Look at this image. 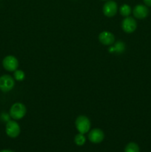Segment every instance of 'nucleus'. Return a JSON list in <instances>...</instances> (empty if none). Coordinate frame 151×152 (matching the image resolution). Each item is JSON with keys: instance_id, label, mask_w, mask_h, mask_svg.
Listing matches in <instances>:
<instances>
[{"instance_id": "obj_1", "label": "nucleus", "mask_w": 151, "mask_h": 152, "mask_svg": "<svg viewBox=\"0 0 151 152\" xmlns=\"http://www.w3.org/2000/svg\"><path fill=\"white\" fill-rule=\"evenodd\" d=\"M27 109L25 105L21 102H16L11 106L10 109V115L14 120H21L26 114Z\"/></svg>"}, {"instance_id": "obj_2", "label": "nucleus", "mask_w": 151, "mask_h": 152, "mask_svg": "<svg viewBox=\"0 0 151 152\" xmlns=\"http://www.w3.org/2000/svg\"><path fill=\"white\" fill-rule=\"evenodd\" d=\"M75 125L78 132L83 134L87 133L90 131V126H91L90 120L86 116L83 115L77 117V119L76 120Z\"/></svg>"}, {"instance_id": "obj_3", "label": "nucleus", "mask_w": 151, "mask_h": 152, "mask_svg": "<svg viewBox=\"0 0 151 152\" xmlns=\"http://www.w3.org/2000/svg\"><path fill=\"white\" fill-rule=\"evenodd\" d=\"M15 81L10 75H2L0 77V90L3 92H8L13 88Z\"/></svg>"}, {"instance_id": "obj_4", "label": "nucleus", "mask_w": 151, "mask_h": 152, "mask_svg": "<svg viewBox=\"0 0 151 152\" xmlns=\"http://www.w3.org/2000/svg\"><path fill=\"white\" fill-rule=\"evenodd\" d=\"M5 132L7 136L10 137H17L21 132L20 126H19V125L16 122L13 121V120H10L6 124Z\"/></svg>"}, {"instance_id": "obj_5", "label": "nucleus", "mask_w": 151, "mask_h": 152, "mask_svg": "<svg viewBox=\"0 0 151 152\" xmlns=\"http://www.w3.org/2000/svg\"><path fill=\"white\" fill-rule=\"evenodd\" d=\"M2 65L6 71L14 72L19 67V62L15 56H7L3 59Z\"/></svg>"}, {"instance_id": "obj_6", "label": "nucleus", "mask_w": 151, "mask_h": 152, "mask_svg": "<svg viewBox=\"0 0 151 152\" xmlns=\"http://www.w3.org/2000/svg\"><path fill=\"white\" fill-rule=\"evenodd\" d=\"M121 28H122L123 31L124 32L127 33V34H130V33H133V31H136V28H137V23H136V21L133 17L127 16L122 21Z\"/></svg>"}, {"instance_id": "obj_7", "label": "nucleus", "mask_w": 151, "mask_h": 152, "mask_svg": "<svg viewBox=\"0 0 151 152\" xmlns=\"http://www.w3.org/2000/svg\"><path fill=\"white\" fill-rule=\"evenodd\" d=\"M118 10V6L115 1H108L104 4L103 6V13L107 17H113L115 16Z\"/></svg>"}, {"instance_id": "obj_8", "label": "nucleus", "mask_w": 151, "mask_h": 152, "mask_svg": "<svg viewBox=\"0 0 151 152\" xmlns=\"http://www.w3.org/2000/svg\"><path fill=\"white\" fill-rule=\"evenodd\" d=\"M105 138V134L101 129H94L90 132L88 139L93 143H100Z\"/></svg>"}, {"instance_id": "obj_9", "label": "nucleus", "mask_w": 151, "mask_h": 152, "mask_svg": "<svg viewBox=\"0 0 151 152\" xmlns=\"http://www.w3.org/2000/svg\"><path fill=\"white\" fill-rule=\"evenodd\" d=\"M99 42L105 45H111L115 42V37L109 31H103L99 34Z\"/></svg>"}, {"instance_id": "obj_10", "label": "nucleus", "mask_w": 151, "mask_h": 152, "mask_svg": "<svg viewBox=\"0 0 151 152\" xmlns=\"http://www.w3.org/2000/svg\"><path fill=\"white\" fill-rule=\"evenodd\" d=\"M133 13L134 16L137 19H142L146 18L149 13V10L147 7L143 4H138L134 7L133 10Z\"/></svg>"}, {"instance_id": "obj_11", "label": "nucleus", "mask_w": 151, "mask_h": 152, "mask_svg": "<svg viewBox=\"0 0 151 152\" xmlns=\"http://www.w3.org/2000/svg\"><path fill=\"white\" fill-rule=\"evenodd\" d=\"M125 50V45H124V42L121 41H118V42H116L115 44V45L113 47H110L109 48V51L110 53H122V52L124 51Z\"/></svg>"}, {"instance_id": "obj_12", "label": "nucleus", "mask_w": 151, "mask_h": 152, "mask_svg": "<svg viewBox=\"0 0 151 152\" xmlns=\"http://www.w3.org/2000/svg\"><path fill=\"white\" fill-rule=\"evenodd\" d=\"M119 12L121 16H124V17H127V16H130V14L131 13V7L128 4H124L120 7Z\"/></svg>"}, {"instance_id": "obj_13", "label": "nucleus", "mask_w": 151, "mask_h": 152, "mask_svg": "<svg viewBox=\"0 0 151 152\" xmlns=\"http://www.w3.org/2000/svg\"><path fill=\"white\" fill-rule=\"evenodd\" d=\"M139 145H137L135 142H130V143L127 144L125 147V149H124V152H139Z\"/></svg>"}, {"instance_id": "obj_14", "label": "nucleus", "mask_w": 151, "mask_h": 152, "mask_svg": "<svg viewBox=\"0 0 151 152\" xmlns=\"http://www.w3.org/2000/svg\"><path fill=\"white\" fill-rule=\"evenodd\" d=\"M76 144L77 145H83L86 142V138L84 137V135L83 134H78L76 135L75 139H74Z\"/></svg>"}, {"instance_id": "obj_15", "label": "nucleus", "mask_w": 151, "mask_h": 152, "mask_svg": "<svg viewBox=\"0 0 151 152\" xmlns=\"http://www.w3.org/2000/svg\"><path fill=\"white\" fill-rule=\"evenodd\" d=\"M14 78L17 81H22L25 79V74L24 71H21V70H16L14 71Z\"/></svg>"}, {"instance_id": "obj_16", "label": "nucleus", "mask_w": 151, "mask_h": 152, "mask_svg": "<svg viewBox=\"0 0 151 152\" xmlns=\"http://www.w3.org/2000/svg\"><path fill=\"white\" fill-rule=\"evenodd\" d=\"M144 4L148 7H151V0H143Z\"/></svg>"}, {"instance_id": "obj_17", "label": "nucleus", "mask_w": 151, "mask_h": 152, "mask_svg": "<svg viewBox=\"0 0 151 152\" xmlns=\"http://www.w3.org/2000/svg\"><path fill=\"white\" fill-rule=\"evenodd\" d=\"M0 152H13V151H11V150L5 149V150H1V151H0Z\"/></svg>"}]
</instances>
